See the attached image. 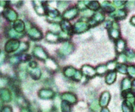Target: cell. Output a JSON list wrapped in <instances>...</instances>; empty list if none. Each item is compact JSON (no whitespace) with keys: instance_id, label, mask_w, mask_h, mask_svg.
<instances>
[{"instance_id":"cell-11","label":"cell","mask_w":135,"mask_h":112,"mask_svg":"<svg viewBox=\"0 0 135 112\" xmlns=\"http://www.w3.org/2000/svg\"><path fill=\"white\" fill-rule=\"evenodd\" d=\"M122 109H123V112H133L132 107H131V103L129 102L128 100H125L123 103Z\"/></svg>"},{"instance_id":"cell-28","label":"cell","mask_w":135,"mask_h":112,"mask_svg":"<svg viewBox=\"0 0 135 112\" xmlns=\"http://www.w3.org/2000/svg\"><path fill=\"white\" fill-rule=\"evenodd\" d=\"M74 80L78 81H80L82 78V75H81V74L79 71H76V73H75V74L74 76Z\"/></svg>"},{"instance_id":"cell-16","label":"cell","mask_w":135,"mask_h":112,"mask_svg":"<svg viewBox=\"0 0 135 112\" xmlns=\"http://www.w3.org/2000/svg\"><path fill=\"white\" fill-rule=\"evenodd\" d=\"M76 73V70L73 67H68L65 70V74L67 77H74Z\"/></svg>"},{"instance_id":"cell-7","label":"cell","mask_w":135,"mask_h":112,"mask_svg":"<svg viewBox=\"0 0 135 112\" xmlns=\"http://www.w3.org/2000/svg\"><path fill=\"white\" fill-rule=\"evenodd\" d=\"M78 14V10L76 8H71L64 13V17L66 19H74Z\"/></svg>"},{"instance_id":"cell-4","label":"cell","mask_w":135,"mask_h":112,"mask_svg":"<svg viewBox=\"0 0 135 112\" xmlns=\"http://www.w3.org/2000/svg\"><path fill=\"white\" fill-rule=\"evenodd\" d=\"M104 21V16L101 13H97L93 15L92 20L89 21L90 25H97L99 23H101Z\"/></svg>"},{"instance_id":"cell-32","label":"cell","mask_w":135,"mask_h":112,"mask_svg":"<svg viewBox=\"0 0 135 112\" xmlns=\"http://www.w3.org/2000/svg\"><path fill=\"white\" fill-rule=\"evenodd\" d=\"M92 11L91 10H85V11H84V13H83V15H85V17H89V16H91L92 15Z\"/></svg>"},{"instance_id":"cell-34","label":"cell","mask_w":135,"mask_h":112,"mask_svg":"<svg viewBox=\"0 0 135 112\" xmlns=\"http://www.w3.org/2000/svg\"><path fill=\"white\" fill-rule=\"evenodd\" d=\"M100 112H110V111L107 108H103V109L101 110Z\"/></svg>"},{"instance_id":"cell-15","label":"cell","mask_w":135,"mask_h":112,"mask_svg":"<svg viewBox=\"0 0 135 112\" xmlns=\"http://www.w3.org/2000/svg\"><path fill=\"white\" fill-rule=\"evenodd\" d=\"M93 36L97 40H100L104 38V32L102 30L100 29H97L94 31L93 32Z\"/></svg>"},{"instance_id":"cell-30","label":"cell","mask_w":135,"mask_h":112,"mask_svg":"<svg viewBox=\"0 0 135 112\" xmlns=\"http://www.w3.org/2000/svg\"><path fill=\"white\" fill-rule=\"evenodd\" d=\"M62 27H63V28L66 30V29H70V24L68 23V22H66V21H64L63 23H62Z\"/></svg>"},{"instance_id":"cell-2","label":"cell","mask_w":135,"mask_h":112,"mask_svg":"<svg viewBox=\"0 0 135 112\" xmlns=\"http://www.w3.org/2000/svg\"><path fill=\"white\" fill-rule=\"evenodd\" d=\"M119 25L117 23L114 22L112 25V28L109 31V35L111 36V38L114 39V40H118L120 36V32L119 31Z\"/></svg>"},{"instance_id":"cell-20","label":"cell","mask_w":135,"mask_h":112,"mask_svg":"<svg viewBox=\"0 0 135 112\" xmlns=\"http://www.w3.org/2000/svg\"><path fill=\"white\" fill-rule=\"evenodd\" d=\"M101 85V79L100 77H96L92 81V85L93 87H99Z\"/></svg>"},{"instance_id":"cell-3","label":"cell","mask_w":135,"mask_h":112,"mask_svg":"<svg viewBox=\"0 0 135 112\" xmlns=\"http://www.w3.org/2000/svg\"><path fill=\"white\" fill-rule=\"evenodd\" d=\"M111 99V95L108 92H104L100 98V105L103 108H105L108 105Z\"/></svg>"},{"instance_id":"cell-22","label":"cell","mask_w":135,"mask_h":112,"mask_svg":"<svg viewBox=\"0 0 135 112\" xmlns=\"http://www.w3.org/2000/svg\"><path fill=\"white\" fill-rule=\"evenodd\" d=\"M118 71L119 72V73H121V74H126L127 72V67L125 66V65H120V66H118Z\"/></svg>"},{"instance_id":"cell-17","label":"cell","mask_w":135,"mask_h":112,"mask_svg":"<svg viewBox=\"0 0 135 112\" xmlns=\"http://www.w3.org/2000/svg\"><path fill=\"white\" fill-rule=\"evenodd\" d=\"M102 6H103V9L107 12H112L114 9V7L112 6H111L108 2H104Z\"/></svg>"},{"instance_id":"cell-25","label":"cell","mask_w":135,"mask_h":112,"mask_svg":"<svg viewBox=\"0 0 135 112\" xmlns=\"http://www.w3.org/2000/svg\"><path fill=\"white\" fill-rule=\"evenodd\" d=\"M90 37H91V32H85V34L81 35V40H85L89 39Z\"/></svg>"},{"instance_id":"cell-29","label":"cell","mask_w":135,"mask_h":112,"mask_svg":"<svg viewBox=\"0 0 135 112\" xmlns=\"http://www.w3.org/2000/svg\"><path fill=\"white\" fill-rule=\"evenodd\" d=\"M113 3H114V5H115V6H117V7H122V6H123V5H124L126 2H123V1H114Z\"/></svg>"},{"instance_id":"cell-12","label":"cell","mask_w":135,"mask_h":112,"mask_svg":"<svg viewBox=\"0 0 135 112\" xmlns=\"http://www.w3.org/2000/svg\"><path fill=\"white\" fill-rule=\"evenodd\" d=\"M131 87V81L130 80V78L126 77L122 81V89L123 90H128L130 89V88Z\"/></svg>"},{"instance_id":"cell-31","label":"cell","mask_w":135,"mask_h":112,"mask_svg":"<svg viewBox=\"0 0 135 112\" xmlns=\"http://www.w3.org/2000/svg\"><path fill=\"white\" fill-rule=\"evenodd\" d=\"M127 57L130 59H134L135 56V55L134 54V52H132L131 51H127Z\"/></svg>"},{"instance_id":"cell-13","label":"cell","mask_w":135,"mask_h":112,"mask_svg":"<svg viewBox=\"0 0 135 112\" xmlns=\"http://www.w3.org/2000/svg\"><path fill=\"white\" fill-rule=\"evenodd\" d=\"M88 6L91 10H97L100 8V3L97 1H92L89 2Z\"/></svg>"},{"instance_id":"cell-24","label":"cell","mask_w":135,"mask_h":112,"mask_svg":"<svg viewBox=\"0 0 135 112\" xmlns=\"http://www.w3.org/2000/svg\"><path fill=\"white\" fill-rule=\"evenodd\" d=\"M89 2H88V1H80V2H78V8L81 9H85V6H86L85 4H89Z\"/></svg>"},{"instance_id":"cell-27","label":"cell","mask_w":135,"mask_h":112,"mask_svg":"<svg viewBox=\"0 0 135 112\" xmlns=\"http://www.w3.org/2000/svg\"><path fill=\"white\" fill-rule=\"evenodd\" d=\"M126 60H127V57H126V55H124L123 54V55H120L118 57V59H117V61H118L119 62H121V63L125 62Z\"/></svg>"},{"instance_id":"cell-10","label":"cell","mask_w":135,"mask_h":112,"mask_svg":"<svg viewBox=\"0 0 135 112\" xmlns=\"http://www.w3.org/2000/svg\"><path fill=\"white\" fill-rule=\"evenodd\" d=\"M62 98L65 100H66V101H68V102H70L71 104H75L77 102V97H76V96L74 95V94H72V93H65L62 96Z\"/></svg>"},{"instance_id":"cell-14","label":"cell","mask_w":135,"mask_h":112,"mask_svg":"<svg viewBox=\"0 0 135 112\" xmlns=\"http://www.w3.org/2000/svg\"><path fill=\"white\" fill-rule=\"evenodd\" d=\"M62 52H63L64 54L68 55V54H70V53L72 52V51H73V46H72L71 44H70V43H66V44L62 47Z\"/></svg>"},{"instance_id":"cell-19","label":"cell","mask_w":135,"mask_h":112,"mask_svg":"<svg viewBox=\"0 0 135 112\" xmlns=\"http://www.w3.org/2000/svg\"><path fill=\"white\" fill-rule=\"evenodd\" d=\"M99 108H100V107H99V104H98V102H97V100L93 101V102L92 103L91 106H90V109H91L93 111L96 112L99 110Z\"/></svg>"},{"instance_id":"cell-1","label":"cell","mask_w":135,"mask_h":112,"mask_svg":"<svg viewBox=\"0 0 135 112\" xmlns=\"http://www.w3.org/2000/svg\"><path fill=\"white\" fill-rule=\"evenodd\" d=\"M89 29V25L86 24L84 21H79L77 22L74 27V30L77 33H81V32H85Z\"/></svg>"},{"instance_id":"cell-26","label":"cell","mask_w":135,"mask_h":112,"mask_svg":"<svg viewBox=\"0 0 135 112\" xmlns=\"http://www.w3.org/2000/svg\"><path fill=\"white\" fill-rule=\"evenodd\" d=\"M62 110L63 112H70V108L66 103H62Z\"/></svg>"},{"instance_id":"cell-21","label":"cell","mask_w":135,"mask_h":112,"mask_svg":"<svg viewBox=\"0 0 135 112\" xmlns=\"http://www.w3.org/2000/svg\"><path fill=\"white\" fill-rule=\"evenodd\" d=\"M127 72L129 75L132 77H135V66H131L127 67Z\"/></svg>"},{"instance_id":"cell-18","label":"cell","mask_w":135,"mask_h":112,"mask_svg":"<svg viewBox=\"0 0 135 112\" xmlns=\"http://www.w3.org/2000/svg\"><path fill=\"white\" fill-rule=\"evenodd\" d=\"M107 66H104V65H100V66H99L97 68V73L99 74V75H102V74H105L106 73V71H107Z\"/></svg>"},{"instance_id":"cell-23","label":"cell","mask_w":135,"mask_h":112,"mask_svg":"<svg viewBox=\"0 0 135 112\" xmlns=\"http://www.w3.org/2000/svg\"><path fill=\"white\" fill-rule=\"evenodd\" d=\"M115 68H116V62H110L107 65V69L109 70H112V71Z\"/></svg>"},{"instance_id":"cell-35","label":"cell","mask_w":135,"mask_h":112,"mask_svg":"<svg viewBox=\"0 0 135 112\" xmlns=\"http://www.w3.org/2000/svg\"><path fill=\"white\" fill-rule=\"evenodd\" d=\"M132 85H133V87H134V89H135V80L134 81V82H133V84H132Z\"/></svg>"},{"instance_id":"cell-9","label":"cell","mask_w":135,"mask_h":112,"mask_svg":"<svg viewBox=\"0 0 135 112\" xmlns=\"http://www.w3.org/2000/svg\"><path fill=\"white\" fill-rule=\"evenodd\" d=\"M116 77H117L116 73L115 72H111V73H109L106 76V77H105V82L108 85H112L115 81Z\"/></svg>"},{"instance_id":"cell-33","label":"cell","mask_w":135,"mask_h":112,"mask_svg":"<svg viewBox=\"0 0 135 112\" xmlns=\"http://www.w3.org/2000/svg\"><path fill=\"white\" fill-rule=\"evenodd\" d=\"M131 24L133 25H135V16H134V17L131 18Z\"/></svg>"},{"instance_id":"cell-36","label":"cell","mask_w":135,"mask_h":112,"mask_svg":"<svg viewBox=\"0 0 135 112\" xmlns=\"http://www.w3.org/2000/svg\"><path fill=\"white\" fill-rule=\"evenodd\" d=\"M134 112H135V107H134Z\"/></svg>"},{"instance_id":"cell-8","label":"cell","mask_w":135,"mask_h":112,"mask_svg":"<svg viewBox=\"0 0 135 112\" xmlns=\"http://www.w3.org/2000/svg\"><path fill=\"white\" fill-rule=\"evenodd\" d=\"M126 47H127V44H126L125 40L120 39L117 41V43H116V51L118 53H122L123 51H124Z\"/></svg>"},{"instance_id":"cell-6","label":"cell","mask_w":135,"mask_h":112,"mask_svg":"<svg viewBox=\"0 0 135 112\" xmlns=\"http://www.w3.org/2000/svg\"><path fill=\"white\" fill-rule=\"evenodd\" d=\"M110 16L114 19H124L127 17V12L124 9H118L116 11L112 12Z\"/></svg>"},{"instance_id":"cell-5","label":"cell","mask_w":135,"mask_h":112,"mask_svg":"<svg viewBox=\"0 0 135 112\" xmlns=\"http://www.w3.org/2000/svg\"><path fill=\"white\" fill-rule=\"evenodd\" d=\"M82 73L85 76V77H93L96 74H97V71L90 66L89 65H85L82 67Z\"/></svg>"}]
</instances>
